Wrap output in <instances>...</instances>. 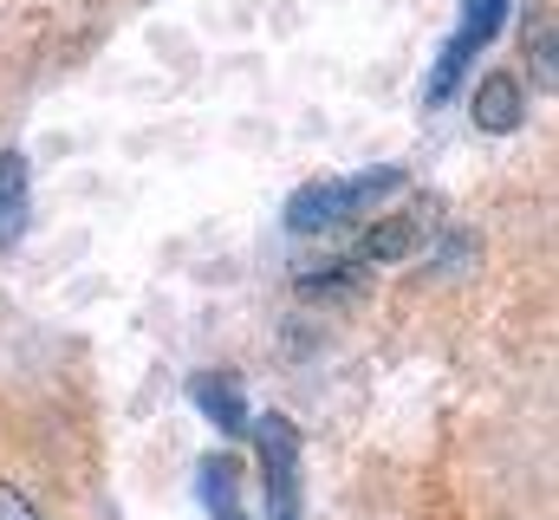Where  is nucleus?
Masks as SVG:
<instances>
[{
	"mask_svg": "<svg viewBox=\"0 0 559 520\" xmlns=\"http://www.w3.org/2000/svg\"><path fill=\"white\" fill-rule=\"evenodd\" d=\"M0 520H39V508H33L13 482H0Z\"/></svg>",
	"mask_w": 559,
	"mask_h": 520,
	"instance_id": "nucleus-11",
	"label": "nucleus"
},
{
	"mask_svg": "<svg viewBox=\"0 0 559 520\" xmlns=\"http://www.w3.org/2000/svg\"><path fill=\"white\" fill-rule=\"evenodd\" d=\"M501 20H508V0H462V26H455V33L481 52V46L501 33Z\"/></svg>",
	"mask_w": 559,
	"mask_h": 520,
	"instance_id": "nucleus-9",
	"label": "nucleus"
},
{
	"mask_svg": "<svg viewBox=\"0 0 559 520\" xmlns=\"http://www.w3.org/2000/svg\"><path fill=\"white\" fill-rule=\"evenodd\" d=\"M26 209H33L26 150H0V255H13L26 241Z\"/></svg>",
	"mask_w": 559,
	"mask_h": 520,
	"instance_id": "nucleus-6",
	"label": "nucleus"
},
{
	"mask_svg": "<svg viewBox=\"0 0 559 520\" xmlns=\"http://www.w3.org/2000/svg\"><path fill=\"white\" fill-rule=\"evenodd\" d=\"M254 449H261V482H267V520H299V429L293 416H254Z\"/></svg>",
	"mask_w": 559,
	"mask_h": 520,
	"instance_id": "nucleus-2",
	"label": "nucleus"
},
{
	"mask_svg": "<svg viewBox=\"0 0 559 520\" xmlns=\"http://www.w3.org/2000/svg\"><path fill=\"white\" fill-rule=\"evenodd\" d=\"M397 189H404V169H391V163L384 169H358V176H319V182H306V189L286 196V228L293 235L345 228V222H358L365 209H378Z\"/></svg>",
	"mask_w": 559,
	"mask_h": 520,
	"instance_id": "nucleus-1",
	"label": "nucleus"
},
{
	"mask_svg": "<svg viewBox=\"0 0 559 520\" xmlns=\"http://www.w3.org/2000/svg\"><path fill=\"white\" fill-rule=\"evenodd\" d=\"M423 215H391V222H371L352 248H345V260L358 267V273H371V267H391V260H411L423 248Z\"/></svg>",
	"mask_w": 559,
	"mask_h": 520,
	"instance_id": "nucleus-5",
	"label": "nucleus"
},
{
	"mask_svg": "<svg viewBox=\"0 0 559 520\" xmlns=\"http://www.w3.org/2000/svg\"><path fill=\"white\" fill-rule=\"evenodd\" d=\"M235 488H241V462L222 449V456H202V501H209V515H222V508H241L235 501Z\"/></svg>",
	"mask_w": 559,
	"mask_h": 520,
	"instance_id": "nucleus-8",
	"label": "nucleus"
},
{
	"mask_svg": "<svg viewBox=\"0 0 559 520\" xmlns=\"http://www.w3.org/2000/svg\"><path fill=\"white\" fill-rule=\"evenodd\" d=\"M468 59H475V46H468L462 33H449V39H442V52H436V66H429V79H423V105H429V111L455 98V85H462Z\"/></svg>",
	"mask_w": 559,
	"mask_h": 520,
	"instance_id": "nucleus-7",
	"label": "nucleus"
},
{
	"mask_svg": "<svg viewBox=\"0 0 559 520\" xmlns=\"http://www.w3.org/2000/svg\"><path fill=\"white\" fill-rule=\"evenodd\" d=\"M527 59H534V85H540V92H554L559 72H554V13H547V7L527 20Z\"/></svg>",
	"mask_w": 559,
	"mask_h": 520,
	"instance_id": "nucleus-10",
	"label": "nucleus"
},
{
	"mask_svg": "<svg viewBox=\"0 0 559 520\" xmlns=\"http://www.w3.org/2000/svg\"><path fill=\"white\" fill-rule=\"evenodd\" d=\"M215 520H248V515H241V508H222V515H215Z\"/></svg>",
	"mask_w": 559,
	"mask_h": 520,
	"instance_id": "nucleus-13",
	"label": "nucleus"
},
{
	"mask_svg": "<svg viewBox=\"0 0 559 520\" xmlns=\"http://www.w3.org/2000/svg\"><path fill=\"white\" fill-rule=\"evenodd\" d=\"M189 403H195L222 436H248V423H254L248 385H241L235 371H195V378H189Z\"/></svg>",
	"mask_w": 559,
	"mask_h": 520,
	"instance_id": "nucleus-4",
	"label": "nucleus"
},
{
	"mask_svg": "<svg viewBox=\"0 0 559 520\" xmlns=\"http://www.w3.org/2000/svg\"><path fill=\"white\" fill-rule=\"evenodd\" d=\"M468 118L481 137H514V130L527 125V92H521V79L514 72H481V85H475V98H468Z\"/></svg>",
	"mask_w": 559,
	"mask_h": 520,
	"instance_id": "nucleus-3",
	"label": "nucleus"
},
{
	"mask_svg": "<svg viewBox=\"0 0 559 520\" xmlns=\"http://www.w3.org/2000/svg\"><path fill=\"white\" fill-rule=\"evenodd\" d=\"M475 248H481L475 235H449V241H442V267H462V260L475 255Z\"/></svg>",
	"mask_w": 559,
	"mask_h": 520,
	"instance_id": "nucleus-12",
	"label": "nucleus"
}]
</instances>
